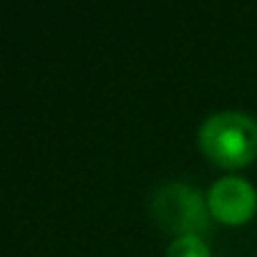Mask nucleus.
Listing matches in <instances>:
<instances>
[{
	"label": "nucleus",
	"mask_w": 257,
	"mask_h": 257,
	"mask_svg": "<svg viewBox=\"0 0 257 257\" xmlns=\"http://www.w3.org/2000/svg\"><path fill=\"white\" fill-rule=\"evenodd\" d=\"M167 257H212L209 244L197 234L174 237V242L167 247Z\"/></svg>",
	"instance_id": "4"
},
{
	"label": "nucleus",
	"mask_w": 257,
	"mask_h": 257,
	"mask_svg": "<svg viewBox=\"0 0 257 257\" xmlns=\"http://www.w3.org/2000/svg\"><path fill=\"white\" fill-rule=\"evenodd\" d=\"M209 214L229 227L244 224L257 212V189L242 177H222L207 192Z\"/></svg>",
	"instance_id": "3"
},
{
	"label": "nucleus",
	"mask_w": 257,
	"mask_h": 257,
	"mask_svg": "<svg viewBox=\"0 0 257 257\" xmlns=\"http://www.w3.org/2000/svg\"><path fill=\"white\" fill-rule=\"evenodd\" d=\"M152 214L164 229L174 232L177 237L184 234L202 237V232L209 229V217H212L207 199H202V194L194 187L182 182H169L157 189L152 199Z\"/></svg>",
	"instance_id": "2"
},
{
	"label": "nucleus",
	"mask_w": 257,
	"mask_h": 257,
	"mask_svg": "<svg viewBox=\"0 0 257 257\" xmlns=\"http://www.w3.org/2000/svg\"><path fill=\"white\" fill-rule=\"evenodd\" d=\"M202 154L224 169H242L257 157V118L244 111H217L197 134Z\"/></svg>",
	"instance_id": "1"
}]
</instances>
